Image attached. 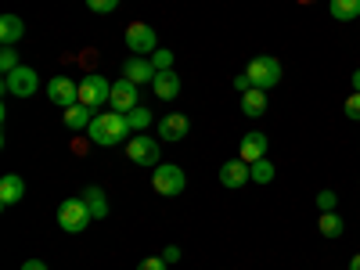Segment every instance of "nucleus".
<instances>
[{"instance_id": "9b49d317", "label": "nucleus", "mask_w": 360, "mask_h": 270, "mask_svg": "<svg viewBox=\"0 0 360 270\" xmlns=\"http://www.w3.org/2000/svg\"><path fill=\"white\" fill-rule=\"evenodd\" d=\"M249 180H252V166L245 159H231V162L220 166V184L224 188H245Z\"/></svg>"}, {"instance_id": "6ab92c4d", "label": "nucleus", "mask_w": 360, "mask_h": 270, "mask_svg": "<svg viewBox=\"0 0 360 270\" xmlns=\"http://www.w3.org/2000/svg\"><path fill=\"white\" fill-rule=\"evenodd\" d=\"M242 112H245L249 119H259V115L266 112V90H259V86L245 90V94H242Z\"/></svg>"}, {"instance_id": "72a5a7b5", "label": "nucleus", "mask_w": 360, "mask_h": 270, "mask_svg": "<svg viewBox=\"0 0 360 270\" xmlns=\"http://www.w3.org/2000/svg\"><path fill=\"white\" fill-rule=\"evenodd\" d=\"M353 94H360V69L353 72Z\"/></svg>"}, {"instance_id": "ddd939ff", "label": "nucleus", "mask_w": 360, "mask_h": 270, "mask_svg": "<svg viewBox=\"0 0 360 270\" xmlns=\"http://www.w3.org/2000/svg\"><path fill=\"white\" fill-rule=\"evenodd\" d=\"M188 130H191V123H188V115H180V112H169V115L159 119V137H166V141H184Z\"/></svg>"}, {"instance_id": "423d86ee", "label": "nucleus", "mask_w": 360, "mask_h": 270, "mask_svg": "<svg viewBox=\"0 0 360 270\" xmlns=\"http://www.w3.org/2000/svg\"><path fill=\"white\" fill-rule=\"evenodd\" d=\"M37 90H40V76L29 65H18L15 72L4 76V94H11V98H33Z\"/></svg>"}, {"instance_id": "7c9ffc66", "label": "nucleus", "mask_w": 360, "mask_h": 270, "mask_svg": "<svg viewBox=\"0 0 360 270\" xmlns=\"http://www.w3.org/2000/svg\"><path fill=\"white\" fill-rule=\"evenodd\" d=\"M234 90H242V94H245V90H252V79H249V72H238V76H234Z\"/></svg>"}, {"instance_id": "1a4fd4ad", "label": "nucleus", "mask_w": 360, "mask_h": 270, "mask_svg": "<svg viewBox=\"0 0 360 270\" xmlns=\"http://www.w3.org/2000/svg\"><path fill=\"white\" fill-rule=\"evenodd\" d=\"M47 98L58 108H72V105H79V83L69 76H54V79H47Z\"/></svg>"}, {"instance_id": "9d476101", "label": "nucleus", "mask_w": 360, "mask_h": 270, "mask_svg": "<svg viewBox=\"0 0 360 270\" xmlns=\"http://www.w3.org/2000/svg\"><path fill=\"white\" fill-rule=\"evenodd\" d=\"M141 105V94H137V83L134 79H115L112 83V98H108V108L112 112H134Z\"/></svg>"}, {"instance_id": "7ed1b4c3", "label": "nucleus", "mask_w": 360, "mask_h": 270, "mask_svg": "<svg viewBox=\"0 0 360 270\" xmlns=\"http://www.w3.org/2000/svg\"><path fill=\"white\" fill-rule=\"evenodd\" d=\"M90 220H94V217H90V209H86L83 198H65L62 205H58V227H62L65 234H79V231H86Z\"/></svg>"}, {"instance_id": "a211bd4d", "label": "nucleus", "mask_w": 360, "mask_h": 270, "mask_svg": "<svg viewBox=\"0 0 360 270\" xmlns=\"http://www.w3.org/2000/svg\"><path fill=\"white\" fill-rule=\"evenodd\" d=\"M22 37H25V22L18 15H4V18H0V44L15 47Z\"/></svg>"}, {"instance_id": "4be33fe9", "label": "nucleus", "mask_w": 360, "mask_h": 270, "mask_svg": "<svg viewBox=\"0 0 360 270\" xmlns=\"http://www.w3.org/2000/svg\"><path fill=\"white\" fill-rule=\"evenodd\" d=\"M317 227H321L324 238H339V234H342V217H339V213H321Z\"/></svg>"}, {"instance_id": "39448f33", "label": "nucleus", "mask_w": 360, "mask_h": 270, "mask_svg": "<svg viewBox=\"0 0 360 270\" xmlns=\"http://www.w3.org/2000/svg\"><path fill=\"white\" fill-rule=\"evenodd\" d=\"M127 47L141 58H152L159 51V37H155V29L148 25V22H130L127 25Z\"/></svg>"}, {"instance_id": "20e7f679", "label": "nucleus", "mask_w": 360, "mask_h": 270, "mask_svg": "<svg viewBox=\"0 0 360 270\" xmlns=\"http://www.w3.org/2000/svg\"><path fill=\"white\" fill-rule=\"evenodd\" d=\"M245 72H249L252 86H259V90H266V86L281 83V62H278L274 54H259V58H252Z\"/></svg>"}, {"instance_id": "6e6552de", "label": "nucleus", "mask_w": 360, "mask_h": 270, "mask_svg": "<svg viewBox=\"0 0 360 270\" xmlns=\"http://www.w3.org/2000/svg\"><path fill=\"white\" fill-rule=\"evenodd\" d=\"M127 155H130V162H137V166H152V169H155V166H159V141L137 134V137L127 141Z\"/></svg>"}, {"instance_id": "f257e3e1", "label": "nucleus", "mask_w": 360, "mask_h": 270, "mask_svg": "<svg viewBox=\"0 0 360 270\" xmlns=\"http://www.w3.org/2000/svg\"><path fill=\"white\" fill-rule=\"evenodd\" d=\"M90 141L101 144V148H115V144H123L134 137L130 123H127V115L123 112H105V115H94V123H90Z\"/></svg>"}, {"instance_id": "f8f14e48", "label": "nucleus", "mask_w": 360, "mask_h": 270, "mask_svg": "<svg viewBox=\"0 0 360 270\" xmlns=\"http://www.w3.org/2000/svg\"><path fill=\"white\" fill-rule=\"evenodd\" d=\"M155 72H159V69L152 65V58H141V54L127 58V65H123V79H134L137 86H141V83H152Z\"/></svg>"}, {"instance_id": "c756f323", "label": "nucleus", "mask_w": 360, "mask_h": 270, "mask_svg": "<svg viewBox=\"0 0 360 270\" xmlns=\"http://www.w3.org/2000/svg\"><path fill=\"white\" fill-rule=\"evenodd\" d=\"M169 263L162 259V256H148V259H141V266L137 270H166Z\"/></svg>"}, {"instance_id": "f03ea898", "label": "nucleus", "mask_w": 360, "mask_h": 270, "mask_svg": "<svg viewBox=\"0 0 360 270\" xmlns=\"http://www.w3.org/2000/svg\"><path fill=\"white\" fill-rule=\"evenodd\" d=\"M152 188H155L159 195H166V198H176L180 191L188 188V176H184V169L173 166V162H159V166L152 169Z\"/></svg>"}, {"instance_id": "bb28decb", "label": "nucleus", "mask_w": 360, "mask_h": 270, "mask_svg": "<svg viewBox=\"0 0 360 270\" xmlns=\"http://www.w3.org/2000/svg\"><path fill=\"white\" fill-rule=\"evenodd\" d=\"M86 8L94 11V15H108V11L119 8V0H86Z\"/></svg>"}, {"instance_id": "cd10ccee", "label": "nucleus", "mask_w": 360, "mask_h": 270, "mask_svg": "<svg viewBox=\"0 0 360 270\" xmlns=\"http://www.w3.org/2000/svg\"><path fill=\"white\" fill-rule=\"evenodd\" d=\"M346 119L360 123V94H349V98H346Z\"/></svg>"}, {"instance_id": "f3484780", "label": "nucleus", "mask_w": 360, "mask_h": 270, "mask_svg": "<svg viewBox=\"0 0 360 270\" xmlns=\"http://www.w3.org/2000/svg\"><path fill=\"white\" fill-rule=\"evenodd\" d=\"M79 198L86 202V209H90V217H94V220H105V217H108V195H105L98 184L83 188V195H79Z\"/></svg>"}, {"instance_id": "473e14b6", "label": "nucleus", "mask_w": 360, "mask_h": 270, "mask_svg": "<svg viewBox=\"0 0 360 270\" xmlns=\"http://www.w3.org/2000/svg\"><path fill=\"white\" fill-rule=\"evenodd\" d=\"M22 270H47V263H44V259H25Z\"/></svg>"}, {"instance_id": "393cba45", "label": "nucleus", "mask_w": 360, "mask_h": 270, "mask_svg": "<svg viewBox=\"0 0 360 270\" xmlns=\"http://www.w3.org/2000/svg\"><path fill=\"white\" fill-rule=\"evenodd\" d=\"M18 65H22V62H18V51H15V47H4V51H0V72H4V76L15 72Z\"/></svg>"}, {"instance_id": "2f4dec72", "label": "nucleus", "mask_w": 360, "mask_h": 270, "mask_svg": "<svg viewBox=\"0 0 360 270\" xmlns=\"http://www.w3.org/2000/svg\"><path fill=\"white\" fill-rule=\"evenodd\" d=\"M162 259H166V263H176V259H180V249H176V245H166V249H162Z\"/></svg>"}, {"instance_id": "f704fd0d", "label": "nucleus", "mask_w": 360, "mask_h": 270, "mask_svg": "<svg viewBox=\"0 0 360 270\" xmlns=\"http://www.w3.org/2000/svg\"><path fill=\"white\" fill-rule=\"evenodd\" d=\"M349 270H360V252H356V256L349 259Z\"/></svg>"}, {"instance_id": "dca6fc26", "label": "nucleus", "mask_w": 360, "mask_h": 270, "mask_svg": "<svg viewBox=\"0 0 360 270\" xmlns=\"http://www.w3.org/2000/svg\"><path fill=\"white\" fill-rule=\"evenodd\" d=\"M22 195H25V180L18 173H8L4 180H0V205H4V209L22 202Z\"/></svg>"}, {"instance_id": "2eb2a0df", "label": "nucleus", "mask_w": 360, "mask_h": 270, "mask_svg": "<svg viewBox=\"0 0 360 270\" xmlns=\"http://www.w3.org/2000/svg\"><path fill=\"white\" fill-rule=\"evenodd\" d=\"M238 159H245L249 166L256 159H266V134H245L242 144H238Z\"/></svg>"}, {"instance_id": "5701e85b", "label": "nucleus", "mask_w": 360, "mask_h": 270, "mask_svg": "<svg viewBox=\"0 0 360 270\" xmlns=\"http://www.w3.org/2000/svg\"><path fill=\"white\" fill-rule=\"evenodd\" d=\"M127 123L134 134H144V127H152V112H148L144 105H137L134 112H127Z\"/></svg>"}, {"instance_id": "412c9836", "label": "nucleus", "mask_w": 360, "mask_h": 270, "mask_svg": "<svg viewBox=\"0 0 360 270\" xmlns=\"http://www.w3.org/2000/svg\"><path fill=\"white\" fill-rule=\"evenodd\" d=\"M328 11H332V18H339V22H356L360 18V0H332Z\"/></svg>"}, {"instance_id": "0eeeda50", "label": "nucleus", "mask_w": 360, "mask_h": 270, "mask_svg": "<svg viewBox=\"0 0 360 270\" xmlns=\"http://www.w3.org/2000/svg\"><path fill=\"white\" fill-rule=\"evenodd\" d=\"M108 98H112V83H108L105 76L94 72V76L79 79V105H86V108H105Z\"/></svg>"}, {"instance_id": "aec40b11", "label": "nucleus", "mask_w": 360, "mask_h": 270, "mask_svg": "<svg viewBox=\"0 0 360 270\" xmlns=\"http://www.w3.org/2000/svg\"><path fill=\"white\" fill-rule=\"evenodd\" d=\"M90 123H94V115H90L86 105H72V108H65V127H69V130H90Z\"/></svg>"}, {"instance_id": "b1692460", "label": "nucleus", "mask_w": 360, "mask_h": 270, "mask_svg": "<svg viewBox=\"0 0 360 270\" xmlns=\"http://www.w3.org/2000/svg\"><path fill=\"white\" fill-rule=\"evenodd\" d=\"M274 180V162L270 159H256L252 162V184H270Z\"/></svg>"}, {"instance_id": "a878e982", "label": "nucleus", "mask_w": 360, "mask_h": 270, "mask_svg": "<svg viewBox=\"0 0 360 270\" xmlns=\"http://www.w3.org/2000/svg\"><path fill=\"white\" fill-rule=\"evenodd\" d=\"M335 202H339V195L328 191V188L317 195V209H321V213H335Z\"/></svg>"}, {"instance_id": "c85d7f7f", "label": "nucleus", "mask_w": 360, "mask_h": 270, "mask_svg": "<svg viewBox=\"0 0 360 270\" xmlns=\"http://www.w3.org/2000/svg\"><path fill=\"white\" fill-rule=\"evenodd\" d=\"M152 65L155 69H173V51H155L152 54Z\"/></svg>"}, {"instance_id": "4468645a", "label": "nucleus", "mask_w": 360, "mask_h": 270, "mask_svg": "<svg viewBox=\"0 0 360 270\" xmlns=\"http://www.w3.org/2000/svg\"><path fill=\"white\" fill-rule=\"evenodd\" d=\"M152 90H155V98L159 101H173L180 94V76L173 69H159L155 79H152Z\"/></svg>"}]
</instances>
